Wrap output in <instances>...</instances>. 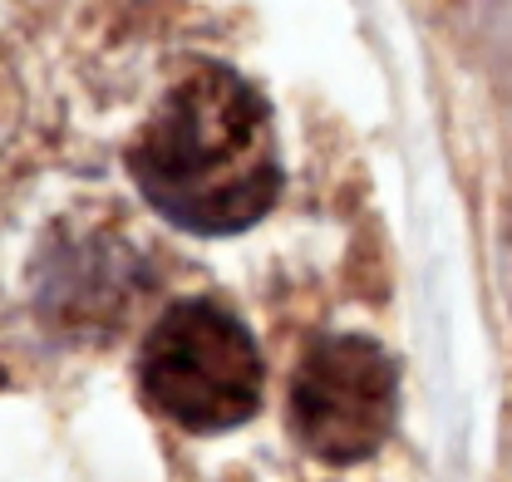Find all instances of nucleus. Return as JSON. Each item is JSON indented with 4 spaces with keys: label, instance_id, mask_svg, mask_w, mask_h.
I'll return each mask as SVG.
<instances>
[{
    "label": "nucleus",
    "instance_id": "obj_1",
    "mask_svg": "<svg viewBox=\"0 0 512 482\" xmlns=\"http://www.w3.org/2000/svg\"><path fill=\"white\" fill-rule=\"evenodd\" d=\"M128 168L173 227L197 237L247 232L281 192L271 104L237 69L197 64L138 128Z\"/></svg>",
    "mask_w": 512,
    "mask_h": 482
},
{
    "label": "nucleus",
    "instance_id": "obj_2",
    "mask_svg": "<svg viewBox=\"0 0 512 482\" xmlns=\"http://www.w3.org/2000/svg\"><path fill=\"white\" fill-rule=\"evenodd\" d=\"M148 399L192 433H222L261 404V355L252 335L217 305H173L143 345Z\"/></svg>",
    "mask_w": 512,
    "mask_h": 482
},
{
    "label": "nucleus",
    "instance_id": "obj_3",
    "mask_svg": "<svg viewBox=\"0 0 512 482\" xmlns=\"http://www.w3.org/2000/svg\"><path fill=\"white\" fill-rule=\"evenodd\" d=\"M399 409V374L375 340L330 335L306 350L291 384V433L320 463H360L380 448Z\"/></svg>",
    "mask_w": 512,
    "mask_h": 482
}]
</instances>
